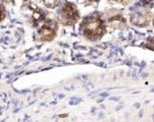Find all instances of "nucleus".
Instances as JSON below:
<instances>
[{
  "instance_id": "f257e3e1",
  "label": "nucleus",
  "mask_w": 154,
  "mask_h": 122,
  "mask_svg": "<svg viewBox=\"0 0 154 122\" xmlns=\"http://www.w3.org/2000/svg\"><path fill=\"white\" fill-rule=\"evenodd\" d=\"M82 30L83 34L87 39L90 40H96L100 39L103 35L106 27H104L103 21L100 18L91 16V18H86L82 24Z\"/></svg>"
},
{
  "instance_id": "f03ea898",
  "label": "nucleus",
  "mask_w": 154,
  "mask_h": 122,
  "mask_svg": "<svg viewBox=\"0 0 154 122\" xmlns=\"http://www.w3.org/2000/svg\"><path fill=\"white\" fill-rule=\"evenodd\" d=\"M60 15H61V21L67 26H72L79 19V13L77 11L75 5L69 2H66L63 5Z\"/></svg>"
},
{
  "instance_id": "7ed1b4c3",
  "label": "nucleus",
  "mask_w": 154,
  "mask_h": 122,
  "mask_svg": "<svg viewBox=\"0 0 154 122\" xmlns=\"http://www.w3.org/2000/svg\"><path fill=\"white\" fill-rule=\"evenodd\" d=\"M57 24L53 21H48L38 30V38L42 41H52L56 36Z\"/></svg>"
},
{
  "instance_id": "20e7f679",
  "label": "nucleus",
  "mask_w": 154,
  "mask_h": 122,
  "mask_svg": "<svg viewBox=\"0 0 154 122\" xmlns=\"http://www.w3.org/2000/svg\"><path fill=\"white\" fill-rule=\"evenodd\" d=\"M32 10V21L34 26H38V23L43 21L45 19V13L42 9H40L38 7H35L34 5H31L29 6Z\"/></svg>"
},
{
  "instance_id": "39448f33",
  "label": "nucleus",
  "mask_w": 154,
  "mask_h": 122,
  "mask_svg": "<svg viewBox=\"0 0 154 122\" xmlns=\"http://www.w3.org/2000/svg\"><path fill=\"white\" fill-rule=\"evenodd\" d=\"M109 23H111L112 26H115V27H119L120 24H122L124 23V18H122L121 15H116L114 18H109Z\"/></svg>"
},
{
  "instance_id": "423d86ee",
  "label": "nucleus",
  "mask_w": 154,
  "mask_h": 122,
  "mask_svg": "<svg viewBox=\"0 0 154 122\" xmlns=\"http://www.w3.org/2000/svg\"><path fill=\"white\" fill-rule=\"evenodd\" d=\"M5 15H6V12H5V8L2 4H0V21H3L5 18Z\"/></svg>"
},
{
  "instance_id": "0eeeda50",
  "label": "nucleus",
  "mask_w": 154,
  "mask_h": 122,
  "mask_svg": "<svg viewBox=\"0 0 154 122\" xmlns=\"http://www.w3.org/2000/svg\"><path fill=\"white\" fill-rule=\"evenodd\" d=\"M143 4H149L150 2H152V0H141Z\"/></svg>"
},
{
  "instance_id": "6e6552de",
  "label": "nucleus",
  "mask_w": 154,
  "mask_h": 122,
  "mask_svg": "<svg viewBox=\"0 0 154 122\" xmlns=\"http://www.w3.org/2000/svg\"><path fill=\"white\" fill-rule=\"evenodd\" d=\"M118 1H123V0H118Z\"/></svg>"
},
{
  "instance_id": "1a4fd4ad",
  "label": "nucleus",
  "mask_w": 154,
  "mask_h": 122,
  "mask_svg": "<svg viewBox=\"0 0 154 122\" xmlns=\"http://www.w3.org/2000/svg\"><path fill=\"white\" fill-rule=\"evenodd\" d=\"M6 1H8V0H6Z\"/></svg>"
}]
</instances>
